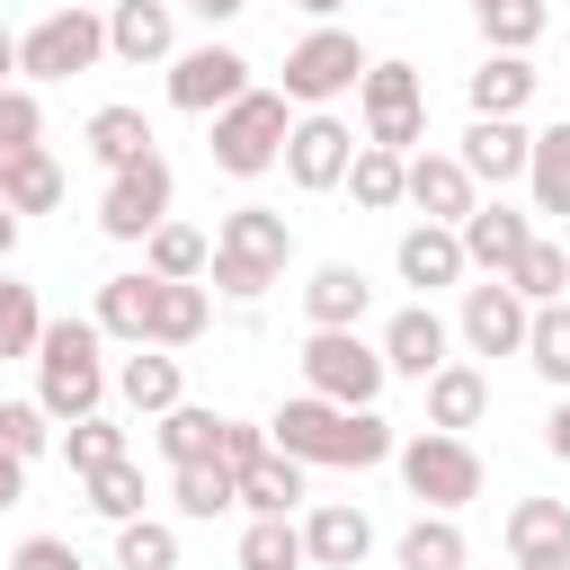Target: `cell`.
<instances>
[{
    "mask_svg": "<svg viewBox=\"0 0 570 570\" xmlns=\"http://www.w3.org/2000/svg\"><path fill=\"white\" fill-rule=\"evenodd\" d=\"M267 445L276 454H294L303 472L312 463H347V472H374V463H392V419L383 410H330V401H312V392H294L276 419H267Z\"/></svg>",
    "mask_w": 570,
    "mask_h": 570,
    "instance_id": "obj_1",
    "label": "cell"
},
{
    "mask_svg": "<svg viewBox=\"0 0 570 570\" xmlns=\"http://www.w3.org/2000/svg\"><path fill=\"white\" fill-rule=\"evenodd\" d=\"M98 347H107L98 321H45V338H36V410H45L53 428L98 419V401H107V383H116Z\"/></svg>",
    "mask_w": 570,
    "mask_h": 570,
    "instance_id": "obj_2",
    "label": "cell"
},
{
    "mask_svg": "<svg viewBox=\"0 0 570 570\" xmlns=\"http://www.w3.org/2000/svg\"><path fill=\"white\" fill-rule=\"evenodd\" d=\"M285 258H294V223H285L276 205H232V214L214 223L205 276H214V294H232V303H258V294L285 276Z\"/></svg>",
    "mask_w": 570,
    "mask_h": 570,
    "instance_id": "obj_3",
    "label": "cell"
},
{
    "mask_svg": "<svg viewBox=\"0 0 570 570\" xmlns=\"http://www.w3.org/2000/svg\"><path fill=\"white\" fill-rule=\"evenodd\" d=\"M392 463H401V490H410L419 508H436V517H454L463 499H481V454H472V436L419 428V436L392 445Z\"/></svg>",
    "mask_w": 570,
    "mask_h": 570,
    "instance_id": "obj_4",
    "label": "cell"
},
{
    "mask_svg": "<svg viewBox=\"0 0 570 570\" xmlns=\"http://www.w3.org/2000/svg\"><path fill=\"white\" fill-rule=\"evenodd\" d=\"M285 125H294V116H285V89H240V98L214 116V142H205V151H214L223 178H258V169L285 160Z\"/></svg>",
    "mask_w": 570,
    "mask_h": 570,
    "instance_id": "obj_5",
    "label": "cell"
},
{
    "mask_svg": "<svg viewBox=\"0 0 570 570\" xmlns=\"http://www.w3.org/2000/svg\"><path fill=\"white\" fill-rule=\"evenodd\" d=\"M383 383H392V374H383V347H374V338H356V330H312V338H303V392H312V401H330V410H374Z\"/></svg>",
    "mask_w": 570,
    "mask_h": 570,
    "instance_id": "obj_6",
    "label": "cell"
},
{
    "mask_svg": "<svg viewBox=\"0 0 570 570\" xmlns=\"http://www.w3.org/2000/svg\"><path fill=\"white\" fill-rule=\"evenodd\" d=\"M356 107H365V142H374V151H401V160L419 151V134H428V89H419V62H401V53L365 62Z\"/></svg>",
    "mask_w": 570,
    "mask_h": 570,
    "instance_id": "obj_7",
    "label": "cell"
},
{
    "mask_svg": "<svg viewBox=\"0 0 570 570\" xmlns=\"http://www.w3.org/2000/svg\"><path fill=\"white\" fill-rule=\"evenodd\" d=\"M89 62H107V18L98 9H45L27 36H18V71L27 80H80Z\"/></svg>",
    "mask_w": 570,
    "mask_h": 570,
    "instance_id": "obj_8",
    "label": "cell"
},
{
    "mask_svg": "<svg viewBox=\"0 0 570 570\" xmlns=\"http://www.w3.org/2000/svg\"><path fill=\"white\" fill-rule=\"evenodd\" d=\"M365 45L347 36V27H312L294 53H285V107H330V98H347L356 80H365Z\"/></svg>",
    "mask_w": 570,
    "mask_h": 570,
    "instance_id": "obj_9",
    "label": "cell"
},
{
    "mask_svg": "<svg viewBox=\"0 0 570 570\" xmlns=\"http://www.w3.org/2000/svg\"><path fill=\"white\" fill-rule=\"evenodd\" d=\"M169 196H178L169 160H160V151H142V160L107 169V196H98V232H107V240H151V232L169 223Z\"/></svg>",
    "mask_w": 570,
    "mask_h": 570,
    "instance_id": "obj_10",
    "label": "cell"
},
{
    "mask_svg": "<svg viewBox=\"0 0 570 570\" xmlns=\"http://www.w3.org/2000/svg\"><path fill=\"white\" fill-rule=\"evenodd\" d=\"M240 89H249V62H240L232 45H187V53H169V107H178V116H223Z\"/></svg>",
    "mask_w": 570,
    "mask_h": 570,
    "instance_id": "obj_11",
    "label": "cell"
},
{
    "mask_svg": "<svg viewBox=\"0 0 570 570\" xmlns=\"http://www.w3.org/2000/svg\"><path fill=\"white\" fill-rule=\"evenodd\" d=\"M347 160H356V134H347L330 107H312V116L285 125V178H294L303 196H330V187L347 178Z\"/></svg>",
    "mask_w": 570,
    "mask_h": 570,
    "instance_id": "obj_12",
    "label": "cell"
},
{
    "mask_svg": "<svg viewBox=\"0 0 570 570\" xmlns=\"http://www.w3.org/2000/svg\"><path fill=\"white\" fill-rule=\"evenodd\" d=\"M525 321H534V303L508 285V276H481V285H463V347L472 356H517L525 347Z\"/></svg>",
    "mask_w": 570,
    "mask_h": 570,
    "instance_id": "obj_13",
    "label": "cell"
},
{
    "mask_svg": "<svg viewBox=\"0 0 570 570\" xmlns=\"http://www.w3.org/2000/svg\"><path fill=\"white\" fill-rule=\"evenodd\" d=\"M454 240H463V258H472L481 276H508V267L525 258V240H534V214L508 205V196H490V205H472V214L454 223Z\"/></svg>",
    "mask_w": 570,
    "mask_h": 570,
    "instance_id": "obj_14",
    "label": "cell"
},
{
    "mask_svg": "<svg viewBox=\"0 0 570 570\" xmlns=\"http://www.w3.org/2000/svg\"><path fill=\"white\" fill-rule=\"evenodd\" d=\"M525 151H534V125L525 116H472V134H463V178L472 187H508V178H525Z\"/></svg>",
    "mask_w": 570,
    "mask_h": 570,
    "instance_id": "obj_15",
    "label": "cell"
},
{
    "mask_svg": "<svg viewBox=\"0 0 570 570\" xmlns=\"http://www.w3.org/2000/svg\"><path fill=\"white\" fill-rule=\"evenodd\" d=\"M383 374H410V383H428L436 365H445V347H454V330L436 321V303H401L392 321H383Z\"/></svg>",
    "mask_w": 570,
    "mask_h": 570,
    "instance_id": "obj_16",
    "label": "cell"
},
{
    "mask_svg": "<svg viewBox=\"0 0 570 570\" xmlns=\"http://www.w3.org/2000/svg\"><path fill=\"white\" fill-rule=\"evenodd\" d=\"M401 205H419L428 223H463V214L481 205V187L463 178L454 151H410V169H401Z\"/></svg>",
    "mask_w": 570,
    "mask_h": 570,
    "instance_id": "obj_17",
    "label": "cell"
},
{
    "mask_svg": "<svg viewBox=\"0 0 570 570\" xmlns=\"http://www.w3.org/2000/svg\"><path fill=\"white\" fill-rule=\"evenodd\" d=\"M392 267H401V285H419V294H436V285H463V276H472V258H463L454 223H410V232H401V249H392Z\"/></svg>",
    "mask_w": 570,
    "mask_h": 570,
    "instance_id": "obj_18",
    "label": "cell"
},
{
    "mask_svg": "<svg viewBox=\"0 0 570 570\" xmlns=\"http://www.w3.org/2000/svg\"><path fill=\"white\" fill-rule=\"evenodd\" d=\"M365 552H374V517H365V508L321 499V508L303 517V561H321V570H356Z\"/></svg>",
    "mask_w": 570,
    "mask_h": 570,
    "instance_id": "obj_19",
    "label": "cell"
},
{
    "mask_svg": "<svg viewBox=\"0 0 570 570\" xmlns=\"http://www.w3.org/2000/svg\"><path fill=\"white\" fill-rule=\"evenodd\" d=\"M98 18H107V53H116V62H169V53H178L169 0H116V9H98Z\"/></svg>",
    "mask_w": 570,
    "mask_h": 570,
    "instance_id": "obj_20",
    "label": "cell"
},
{
    "mask_svg": "<svg viewBox=\"0 0 570 570\" xmlns=\"http://www.w3.org/2000/svg\"><path fill=\"white\" fill-rule=\"evenodd\" d=\"M481 410H490V374H481L472 356H445V365L428 374V428L463 436V428H481Z\"/></svg>",
    "mask_w": 570,
    "mask_h": 570,
    "instance_id": "obj_21",
    "label": "cell"
},
{
    "mask_svg": "<svg viewBox=\"0 0 570 570\" xmlns=\"http://www.w3.org/2000/svg\"><path fill=\"white\" fill-rule=\"evenodd\" d=\"M365 303H374V285H365V267H347V258H330V267L303 276V312H312V330H356Z\"/></svg>",
    "mask_w": 570,
    "mask_h": 570,
    "instance_id": "obj_22",
    "label": "cell"
},
{
    "mask_svg": "<svg viewBox=\"0 0 570 570\" xmlns=\"http://www.w3.org/2000/svg\"><path fill=\"white\" fill-rule=\"evenodd\" d=\"M0 205L27 223V214H53L62 205V160L45 151V142H27V151H0Z\"/></svg>",
    "mask_w": 570,
    "mask_h": 570,
    "instance_id": "obj_23",
    "label": "cell"
},
{
    "mask_svg": "<svg viewBox=\"0 0 570 570\" xmlns=\"http://www.w3.org/2000/svg\"><path fill=\"white\" fill-rule=\"evenodd\" d=\"M116 392H125V410H134V419H160V410H178V401H187V383H178V356H169V347H134V356L116 365Z\"/></svg>",
    "mask_w": 570,
    "mask_h": 570,
    "instance_id": "obj_24",
    "label": "cell"
},
{
    "mask_svg": "<svg viewBox=\"0 0 570 570\" xmlns=\"http://www.w3.org/2000/svg\"><path fill=\"white\" fill-rule=\"evenodd\" d=\"M205 321H214V294H205V285H160V276H151V338H142V347H169V356H178V347L205 338Z\"/></svg>",
    "mask_w": 570,
    "mask_h": 570,
    "instance_id": "obj_25",
    "label": "cell"
},
{
    "mask_svg": "<svg viewBox=\"0 0 570 570\" xmlns=\"http://www.w3.org/2000/svg\"><path fill=\"white\" fill-rule=\"evenodd\" d=\"M543 89V71L525 53H481L472 71V116H525V98Z\"/></svg>",
    "mask_w": 570,
    "mask_h": 570,
    "instance_id": "obj_26",
    "label": "cell"
},
{
    "mask_svg": "<svg viewBox=\"0 0 570 570\" xmlns=\"http://www.w3.org/2000/svg\"><path fill=\"white\" fill-rule=\"evenodd\" d=\"M89 321H98V338H116V347H142V338H151V276H142V267H134V276H107Z\"/></svg>",
    "mask_w": 570,
    "mask_h": 570,
    "instance_id": "obj_27",
    "label": "cell"
},
{
    "mask_svg": "<svg viewBox=\"0 0 570 570\" xmlns=\"http://www.w3.org/2000/svg\"><path fill=\"white\" fill-rule=\"evenodd\" d=\"M392 561H401V570H463V561H472V543H463V525H454V517H436V508H419V517L401 525V543H392Z\"/></svg>",
    "mask_w": 570,
    "mask_h": 570,
    "instance_id": "obj_28",
    "label": "cell"
},
{
    "mask_svg": "<svg viewBox=\"0 0 570 570\" xmlns=\"http://www.w3.org/2000/svg\"><path fill=\"white\" fill-rule=\"evenodd\" d=\"M525 196H534L525 214H570V116L534 134V151H525Z\"/></svg>",
    "mask_w": 570,
    "mask_h": 570,
    "instance_id": "obj_29",
    "label": "cell"
},
{
    "mask_svg": "<svg viewBox=\"0 0 570 570\" xmlns=\"http://www.w3.org/2000/svg\"><path fill=\"white\" fill-rule=\"evenodd\" d=\"M232 490H240L249 517H294L303 508V463L294 454H258L249 472H232Z\"/></svg>",
    "mask_w": 570,
    "mask_h": 570,
    "instance_id": "obj_30",
    "label": "cell"
},
{
    "mask_svg": "<svg viewBox=\"0 0 570 570\" xmlns=\"http://www.w3.org/2000/svg\"><path fill=\"white\" fill-rule=\"evenodd\" d=\"M205 258H214V240H205L196 223H160V232L142 240V276H160V285H196Z\"/></svg>",
    "mask_w": 570,
    "mask_h": 570,
    "instance_id": "obj_31",
    "label": "cell"
},
{
    "mask_svg": "<svg viewBox=\"0 0 570 570\" xmlns=\"http://www.w3.org/2000/svg\"><path fill=\"white\" fill-rule=\"evenodd\" d=\"M80 142H89V160H98V169H125V160H142V151H151V116H142V107H98Z\"/></svg>",
    "mask_w": 570,
    "mask_h": 570,
    "instance_id": "obj_32",
    "label": "cell"
},
{
    "mask_svg": "<svg viewBox=\"0 0 570 570\" xmlns=\"http://www.w3.org/2000/svg\"><path fill=\"white\" fill-rule=\"evenodd\" d=\"M552 392H570V303H534V321H525V347H517Z\"/></svg>",
    "mask_w": 570,
    "mask_h": 570,
    "instance_id": "obj_33",
    "label": "cell"
},
{
    "mask_svg": "<svg viewBox=\"0 0 570 570\" xmlns=\"http://www.w3.org/2000/svg\"><path fill=\"white\" fill-rule=\"evenodd\" d=\"M472 27H481L490 53H525V45L552 27V9H543V0H472Z\"/></svg>",
    "mask_w": 570,
    "mask_h": 570,
    "instance_id": "obj_34",
    "label": "cell"
},
{
    "mask_svg": "<svg viewBox=\"0 0 570 570\" xmlns=\"http://www.w3.org/2000/svg\"><path fill=\"white\" fill-rule=\"evenodd\" d=\"M214 428H223L214 410L178 401V410H160V419H151V445L169 454V472H178V463H214Z\"/></svg>",
    "mask_w": 570,
    "mask_h": 570,
    "instance_id": "obj_35",
    "label": "cell"
},
{
    "mask_svg": "<svg viewBox=\"0 0 570 570\" xmlns=\"http://www.w3.org/2000/svg\"><path fill=\"white\" fill-rule=\"evenodd\" d=\"M401 169H410L401 151H374V142H356V160H347V178H338V187H347L365 214H392V205H401Z\"/></svg>",
    "mask_w": 570,
    "mask_h": 570,
    "instance_id": "obj_36",
    "label": "cell"
},
{
    "mask_svg": "<svg viewBox=\"0 0 570 570\" xmlns=\"http://www.w3.org/2000/svg\"><path fill=\"white\" fill-rule=\"evenodd\" d=\"M169 499H178V517H196V525H214L223 508H240V490H232L223 463H178V472H169Z\"/></svg>",
    "mask_w": 570,
    "mask_h": 570,
    "instance_id": "obj_37",
    "label": "cell"
},
{
    "mask_svg": "<svg viewBox=\"0 0 570 570\" xmlns=\"http://www.w3.org/2000/svg\"><path fill=\"white\" fill-rule=\"evenodd\" d=\"M570 543V499H517L508 508V552H561Z\"/></svg>",
    "mask_w": 570,
    "mask_h": 570,
    "instance_id": "obj_38",
    "label": "cell"
},
{
    "mask_svg": "<svg viewBox=\"0 0 570 570\" xmlns=\"http://www.w3.org/2000/svg\"><path fill=\"white\" fill-rule=\"evenodd\" d=\"M240 570H303V525L294 517H249L240 525Z\"/></svg>",
    "mask_w": 570,
    "mask_h": 570,
    "instance_id": "obj_39",
    "label": "cell"
},
{
    "mask_svg": "<svg viewBox=\"0 0 570 570\" xmlns=\"http://www.w3.org/2000/svg\"><path fill=\"white\" fill-rule=\"evenodd\" d=\"M508 285H517L525 303H561V285H570V249L534 232V240H525V258L508 267Z\"/></svg>",
    "mask_w": 570,
    "mask_h": 570,
    "instance_id": "obj_40",
    "label": "cell"
},
{
    "mask_svg": "<svg viewBox=\"0 0 570 570\" xmlns=\"http://www.w3.org/2000/svg\"><path fill=\"white\" fill-rule=\"evenodd\" d=\"M62 463H71L80 481L107 472V463H125V428H116L107 410H98V419H71V428H62Z\"/></svg>",
    "mask_w": 570,
    "mask_h": 570,
    "instance_id": "obj_41",
    "label": "cell"
},
{
    "mask_svg": "<svg viewBox=\"0 0 570 570\" xmlns=\"http://www.w3.org/2000/svg\"><path fill=\"white\" fill-rule=\"evenodd\" d=\"M116 570H178V525H160V517L116 525Z\"/></svg>",
    "mask_w": 570,
    "mask_h": 570,
    "instance_id": "obj_42",
    "label": "cell"
},
{
    "mask_svg": "<svg viewBox=\"0 0 570 570\" xmlns=\"http://www.w3.org/2000/svg\"><path fill=\"white\" fill-rule=\"evenodd\" d=\"M36 338H45V303H36V285L0 276V356H36Z\"/></svg>",
    "mask_w": 570,
    "mask_h": 570,
    "instance_id": "obj_43",
    "label": "cell"
},
{
    "mask_svg": "<svg viewBox=\"0 0 570 570\" xmlns=\"http://www.w3.org/2000/svg\"><path fill=\"white\" fill-rule=\"evenodd\" d=\"M89 508H98L107 525H134V517H142V472H134V454L107 463V472H89Z\"/></svg>",
    "mask_w": 570,
    "mask_h": 570,
    "instance_id": "obj_44",
    "label": "cell"
},
{
    "mask_svg": "<svg viewBox=\"0 0 570 570\" xmlns=\"http://www.w3.org/2000/svg\"><path fill=\"white\" fill-rule=\"evenodd\" d=\"M0 445H9L18 463H36V454L53 445V419H45L36 401H0Z\"/></svg>",
    "mask_w": 570,
    "mask_h": 570,
    "instance_id": "obj_45",
    "label": "cell"
},
{
    "mask_svg": "<svg viewBox=\"0 0 570 570\" xmlns=\"http://www.w3.org/2000/svg\"><path fill=\"white\" fill-rule=\"evenodd\" d=\"M258 454H276L258 419H223V428H214V463H223V472H249Z\"/></svg>",
    "mask_w": 570,
    "mask_h": 570,
    "instance_id": "obj_46",
    "label": "cell"
},
{
    "mask_svg": "<svg viewBox=\"0 0 570 570\" xmlns=\"http://www.w3.org/2000/svg\"><path fill=\"white\" fill-rule=\"evenodd\" d=\"M36 134H45V107H36V89L9 80V89H0V151H27Z\"/></svg>",
    "mask_w": 570,
    "mask_h": 570,
    "instance_id": "obj_47",
    "label": "cell"
},
{
    "mask_svg": "<svg viewBox=\"0 0 570 570\" xmlns=\"http://www.w3.org/2000/svg\"><path fill=\"white\" fill-rule=\"evenodd\" d=\"M9 570H89V561H80L62 534H27V543L9 552Z\"/></svg>",
    "mask_w": 570,
    "mask_h": 570,
    "instance_id": "obj_48",
    "label": "cell"
},
{
    "mask_svg": "<svg viewBox=\"0 0 570 570\" xmlns=\"http://www.w3.org/2000/svg\"><path fill=\"white\" fill-rule=\"evenodd\" d=\"M18 499H27V463L0 445V508H18Z\"/></svg>",
    "mask_w": 570,
    "mask_h": 570,
    "instance_id": "obj_49",
    "label": "cell"
},
{
    "mask_svg": "<svg viewBox=\"0 0 570 570\" xmlns=\"http://www.w3.org/2000/svg\"><path fill=\"white\" fill-rule=\"evenodd\" d=\"M543 445H552V454H561V463H570V392H561V401H552V419H543Z\"/></svg>",
    "mask_w": 570,
    "mask_h": 570,
    "instance_id": "obj_50",
    "label": "cell"
},
{
    "mask_svg": "<svg viewBox=\"0 0 570 570\" xmlns=\"http://www.w3.org/2000/svg\"><path fill=\"white\" fill-rule=\"evenodd\" d=\"M187 9H196V18H205V27H232V18H240V9H249V0H187Z\"/></svg>",
    "mask_w": 570,
    "mask_h": 570,
    "instance_id": "obj_51",
    "label": "cell"
},
{
    "mask_svg": "<svg viewBox=\"0 0 570 570\" xmlns=\"http://www.w3.org/2000/svg\"><path fill=\"white\" fill-rule=\"evenodd\" d=\"M517 570H570V543H561V552H525Z\"/></svg>",
    "mask_w": 570,
    "mask_h": 570,
    "instance_id": "obj_52",
    "label": "cell"
},
{
    "mask_svg": "<svg viewBox=\"0 0 570 570\" xmlns=\"http://www.w3.org/2000/svg\"><path fill=\"white\" fill-rule=\"evenodd\" d=\"M9 249H18V214L0 205V276H9Z\"/></svg>",
    "mask_w": 570,
    "mask_h": 570,
    "instance_id": "obj_53",
    "label": "cell"
},
{
    "mask_svg": "<svg viewBox=\"0 0 570 570\" xmlns=\"http://www.w3.org/2000/svg\"><path fill=\"white\" fill-rule=\"evenodd\" d=\"M9 71H18V36L0 27V89H9Z\"/></svg>",
    "mask_w": 570,
    "mask_h": 570,
    "instance_id": "obj_54",
    "label": "cell"
},
{
    "mask_svg": "<svg viewBox=\"0 0 570 570\" xmlns=\"http://www.w3.org/2000/svg\"><path fill=\"white\" fill-rule=\"evenodd\" d=\"M294 9H303V18H321V27H330V18H338V9H347V0H294Z\"/></svg>",
    "mask_w": 570,
    "mask_h": 570,
    "instance_id": "obj_55",
    "label": "cell"
},
{
    "mask_svg": "<svg viewBox=\"0 0 570 570\" xmlns=\"http://www.w3.org/2000/svg\"><path fill=\"white\" fill-rule=\"evenodd\" d=\"M71 9H116V0H71Z\"/></svg>",
    "mask_w": 570,
    "mask_h": 570,
    "instance_id": "obj_56",
    "label": "cell"
}]
</instances>
